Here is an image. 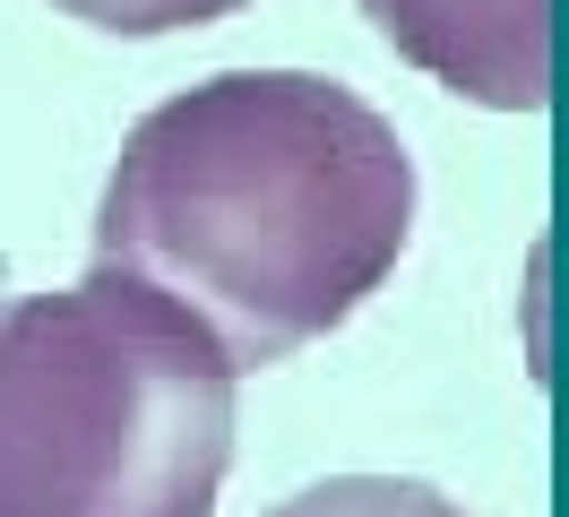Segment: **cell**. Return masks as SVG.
<instances>
[{
  "mask_svg": "<svg viewBox=\"0 0 569 517\" xmlns=\"http://www.w3.org/2000/svg\"><path fill=\"white\" fill-rule=\"evenodd\" d=\"M415 241V156L320 69H216L121 138L96 259L199 310L233 371L346 328Z\"/></svg>",
  "mask_w": 569,
  "mask_h": 517,
  "instance_id": "6da1fadb",
  "label": "cell"
},
{
  "mask_svg": "<svg viewBox=\"0 0 569 517\" xmlns=\"http://www.w3.org/2000/svg\"><path fill=\"white\" fill-rule=\"evenodd\" d=\"M233 379L199 310L112 259L0 294V517H216Z\"/></svg>",
  "mask_w": 569,
  "mask_h": 517,
  "instance_id": "7a4b0ae2",
  "label": "cell"
},
{
  "mask_svg": "<svg viewBox=\"0 0 569 517\" xmlns=\"http://www.w3.org/2000/svg\"><path fill=\"white\" fill-rule=\"evenodd\" d=\"M397 61L483 112L552 103V0H362Z\"/></svg>",
  "mask_w": 569,
  "mask_h": 517,
  "instance_id": "3957f363",
  "label": "cell"
},
{
  "mask_svg": "<svg viewBox=\"0 0 569 517\" xmlns=\"http://www.w3.org/2000/svg\"><path fill=\"white\" fill-rule=\"evenodd\" d=\"M268 517H466L449 491H431L415 475H328L311 491H293Z\"/></svg>",
  "mask_w": 569,
  "mask_h": 517,
  "instance_id": "277c9868",
  "label": "cell"
},
{
  "mask_svg": "<svg viewBox=\"0 0 569 517\" xmlns=\"http://www.w3.org/2000/svg\"><path fill=\"white\" fill-rule=\"evenodd\" d=\"M61 18L96 34H181V27H216V18H233L242 0H52Z\"/></svg>",
  "mask_w": 569,
  "mask_h": 517,
  "instance_id": "5b68a950",
  "label": "cell"
}]
</instances>
